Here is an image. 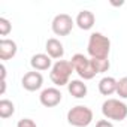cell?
I'll use <instances>...</instances> for the list:
<instances>
[{
    "instance_id": "6da1fadb",
    "label": "cell",
    "mask_w": 127,
    "mask_h": 127,
    "mask_svg": "<svg viewBox=\"0 0 127 127\" xmlns=\"http://www.w3.org/2000/svg\"><path fill=\"white\" fill-rule=\"evenodd\" d=\"M87 52L90 58H108L111 52V40L108 36L94 32L88 37L87 43Z\"/></svg>"
},
{
    "instance_id": "7a4b0ae2",
    "label": "cell",
    "mask_w": 127,
    "mask_h": 127,
    "mask_svg": "<svg viewBox=\"0 0 127 127\" xmlns=\"http://www.w3.org/2000/svg\"><path fill=\"white\" fill-rule=\"evenodd\" d=\"M73 66L72 63L67 60H58L55 61L51 72H49V79L52 81V84L55 87H63V85H67L70 82V76L73 73Z\"/></svg>"
},
{
    "instance_id": "3957f363",
    "label": "cell",
    "mask_w": 127,
    "mask_h": 127,
    "mask_svg": "<svg viewBox=\"0 0 127 127\" xmlns=\"http://www.w3.org/2000/svg\"><path fill=\"white\" fill-rule=\"evenodd\" d=\"M102 114L106 120L123 121L127 118V105L120 99H106L102 103Z\"/></svg>"
},
{
    "instance_id": "277c9868",
    "label": "cell",
    "mask_w": 127,
    "mask_h": 127,
    "mask_svg": "<svg viewBox=\"0 0 127 127\" xmlns=\"http://www.w3.org/2000/svg\"><path fill=\"white\" fill-rule=\"evenodd\" d=\"M93 111L84 105H76L67 112V123L73 127H88L93 123Z\"/></svg>"
},
{
    "instance_id": "5b68a950",
    "label": "cell",
    "mask_w": 127,
    "mask_h": 127,
    "mask_svg": "<svg viewBox=\"0 0 127 127\" xmlns=\"http://www.w3.org/2000/svg\"><path fill=\"white\" fill-rule=\"evenodd\" d=\"M70 63L73 66V70L79 75L81 79L84 81H88V79H93L97 73L93 67V63H91V58L85 57L84 54H75L72 58H70Z\"/></svg>"
},
{
    "instance_id": "8992f818",
    "label": "cell",
    "mask_w": 127,
    "mask_h": 127,
    "mask_svg": "<svg viewBox=\"0 0 127 127\" xmlns=\"http://www.w3.org/2000/svg\"><path fill=\"white\" fill-rule=\"evenodd\" d=\"M73 26H75V21L67 14H58V15H55L54 20H52V23H51V29H52L54 34H57V36H67L72 32Z\"/></svg>"
},
{
    "instance_id": "52a82bcc",
    "label": "cell",
    "mask_w": 127,
    "mask_h": 127,
    "mask_svg": "<svg viewBox=\"0 0 127 127\" xmlns=\"http://www.w3.org/2000/svg\"><path fill=\"white\" fill-rule=\"evenodd\" d=\"M63 99L61 91L57 87H48L45 90H42L40 96H39V102L40 105H43L45 108H54L57 106Z\"/></svg>"
},
{
    "instance_id": "ba28073f",
    "label": "cell",
    "mask_w": 127,
    "mask_h": 127,
    "mask_svg": "<svg viewBox=\"0 0 127 127\" xmlns=\"http://www.w3.org/2000/svg\"><path fill=\"white\" fill-rule=\"evenodd\" d=\"M21 85L27 91H37L43 85V76L40 72H36V70L27 72L21 79Z\"/></svg>"
},
{
    "instance_id": "9c48e42d",
    "label": "cell",
    "mask_w": 127,
    "mask_h": 127,
    "mask_svg": "<svg viewBox=\"0 0 127 127\" xmlns=\"http://www.w3.org/2000/svg\"><path fill=\"white\" fill-rule=\"evenodd\" d=\"M30 66H32L33 70H36V72L48 70V69L52 67V58H51L48 54H43V52L34 54V55L30 58Z\"/></svg>"
},
{
    "instance_id": "30bf717a",
    "label": "cell",
    "mask_w": 127,
    "mask_h": 127,
    "mask_svg": "<svg viewBox=\"0 0 127 127\" xmlns=\"http://www.w3.org/2000/svg\"><path fill=\"white\" fill-rule=\"evenodd\" d=\"M17 51H18V46L15 40L8 39V37H3L0 40V60L2 61L14 58L17 55Z\"/></svg>"
},
{
    "instance_id": "8fae6325",
    "label": "cell",
    "mask_w": 127,
    "mask_h": 127,
    "mask_svg": "<svg viewBox=\"0 0 127 127\" xmlns=\"http://www.w3.org/2000/svg\"><path fill=\"white\" fill-rule=\"evenodd\" d=\"M45 49H46V54L51 58H55L57 61L61 60L63 55H64V46H63V43L58 39H55V37H51V39L46 40Z\"/></svg>"
},
{
    "instance_id": "7c38bea8",
    "label": "cell",
    "mask_w": 127,
    "mask_h": 127,
    "mask_svg": "<svg viewBox=\"0 0 127 127\" xmlns=\"http://www.w3.org/2000/svg\"><path fill=\"white\" fill-rule=\"evenodd\" d=\"M94 23H96L94 14H93L91 11H87V9L81 11V12L76 15V20H75V24H76L81 30H90V29H93Z\"/></svg>"
},
{
    "instance_id": "4fadbf2b",
    "label": "cell",
    "mask_w": 127,
    "mask_h": 127,
    "mask_svg": "<svg viewBox=\"0 0 127 127\" xmlns=\"http://www.w3.org/2000/svg\"><path fill=\"white\" fill-rule=\"evenodd\" d=\"M67 91L75 99H82V97L87 96L88 88H87V84H84V81H81V79H72L67 84Z\"/></svg>"
},
{
    "instance_id": "5bb4252c",
    "label": "cell",
    "mask_w": 127,
    "mask_h": 127,
    "mask_svg": "<svg viewBox=\"0 0 127 127\" xmlns=\"http://www.w3.org/2000/svg\"><path fill=\"white\" fill-rule=\"evenodd\" d=\"M117 79L112 76H103L99 81V91L103 96H111L114 93H117Z\"/></svg>"
},
{
    "instance_id": "9a60e30c",
    "label": "cell",
    "mask_w": 127,
    "mask_h": 127,
    "mask_svg": "<svg viewBox=\"0 0 127 127\" xmlns=\"http://www.w3.org/2000/svg\"><path fill=\"white\" fill-rule=\"evenodd\" d=\"M14 114H15V105L11 100H8V99L0 100V118L6 120V118L12 117Z\"/></svg>"
},
{
    "instance_id": "2e32d148",
    "label": "cell",
    "mask_w": 127,
    "mask_h": 127,
    "mask_svg": "<svg viewBox=\"0 0 127 127\" xmlns=\"http://www.w3.org/2000/svg\"><path fill=\"white\" fill-rule=\"evenodd\" d=\"M91 63H93V67H94L96 73H105L111 67L109 58H91Z\"/></svg>"
},
{
    "instance_id": "e0dca14e",
    "label": "cell",
    "mask_w": 127,
    "mask_h": 127,
    "mask_svg": "<svg viewBox=\"0 0 127 127\" xmlns=\"http://www.w3.org/2000/svg\"><path fill=\"white\" fill-rule=\"evenodd\" d=\"M117 94L120 96V99H127V76L121 78L117 82Z\"/></svg>"
},
{
    "instance_id": "ac0fdd59",
    "label": "cell",
    "mask_w": 127,
    "mask_h": 127,
    "mask_svg": "<svg viewBox=\"0 0 127 127\" xmlns=\"http://www.w3.org/2000/svg\"><path fill=\"white\" fill-rule=\"evenodd\" d=\"M12 30V24L9 20L6 18H0V34L2 36H8Z\"/></svg>"
},
{
    "instance_id": "d6986e66",
    "label": "cell",
    "mask_w": 127,
    "mask_h": 127,
    "mask_svg": "<svg viewBox=\"0 0 127 127\" xmlns=\"http://www.w3.org/2000/svg\"><path fill=\"white\" fill-rule=\"evenodd\" d=\"M17 127H37V124L32 118H21L17 123Z\"/></svg>"
},
{
    "instance_id": "ffe728a7",
    "label": "cell",
    "mask_w": 127,
    "mask_h": 127,
    "mask_svg": "<svg viewBox=\"0 0 127 127\" xmlns=\"http://www.w3.org/2000/svg\"><path fill=\"white\" fill-rule=\"evenodd\" d=\"M96 127H114V124L109 120H99L96 123Z\"/></svg>"
},
{
    "instance_id": "44dd1931",
    "label": "cell",
    "mask_w": 127,
    "mask_h": 127,
    "mask_svg": "<svg viewBox=\"0 0 127 127\" xmlns=\"http://www.w3.org/2000/svg\"><path fill=\"white\" fill-rule=\"evenodd\" d=\"M0 70H2V75H0V81H6V66L2 63V66H0Z\"/></svg>"
},
{
    "instance_id": "7402d4cb",
    "label": "cell",
    "mask_w": 127,
    "mask_h": 127,
    "mask_svg": "<svg viewBox=\"0 0 127 127\" xmlns=\"http://www.w3.org/2000/svg\"><path fill=\"white\" fill-rule=\"evenodd\" d=\"M0 84H2V88H0V94H5V91H6V81H0Z\"/></svg>"
}]
</instances>
